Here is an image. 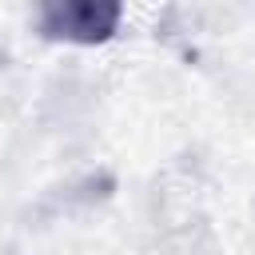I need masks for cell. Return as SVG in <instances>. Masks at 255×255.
<instances>
[{"instance_id": "1", "label": "cell", "mask_w": 255, "mask_h": 255, "mask_svg": "<svg viewBox=\"0 0 255 255\" xmlns=\"http://www.w3.org/2000/svg\"><path fill=\"white\" fill-rule=\"evenodd\" d=\"M124 8L112 0H48L36 8L40 36L64 44H104L116 36Z\"/></svg>"}]
</instances>
